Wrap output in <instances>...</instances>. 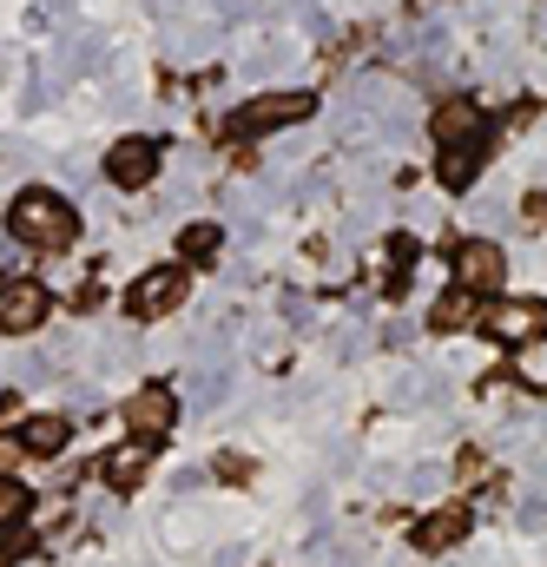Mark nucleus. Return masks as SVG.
<instances>
[{"label":"nucleus","instance_id":"9d476101","mask_svg":"<svg viewBox=\"0 0 547 567\" xmlns=\"http://www.w3.org/2000/svg\"><path fill=\"white\" fill-rule=\"evenodd\" d=\"M429 133H435V145H482V113L468 100H448V106H435Z\"/></svg>","mask_w":547,"mask_h":567},{"label":"nucleus","instance_id":"20e7f679","mask_svg":"<svg viewBox=\"0 0 547 567\" xmlns=\"http://www.w3.org/2000/svg\"><path fill=\"white\" fill-rule=\"evenodd\" d=\"M482 323H488L495 343H535V337L547 330V303L541 297H502Z\"/></svg>","mask_w":547,"mask_h":567},{"label":"nucleus","instance_id":"2eb2a0df","mask_svg":"<svg viewBox=\"0 0 547 567\" xmlns=\"http://www.w3.org/2000/svg\"><path fill=\"white\" fill-rule=\"evenodd\" d=\"M218 245H225V225H185V231H178V251H185L192 265L218 258Z\"/></svg>","mask_w":547,"mask_h":567},{"label":"nucleus","instance_id":"f3484780","mask_svg":"<svg viewBox=\"0 0 547 567\" xmlns=\"http://www.w3.org/2000/svg\"><path fill=\"white\" fill-rule=\"evenodd\" d=\"M522 383L547 390V330L535 337V343H522Z\"/></svg>","mask_w":547,"mask_h":567},{"label":"nucleus","instance_id":"6ab92c4d","mask_svg":"<svg viewBox=\"0 0 547 567\" xmlns=\"http://www.w3.org/2000/svg\"><path fill=\"white\" fill-rule=\"evenodd\" d=\"M251 7H258V0H218V13H225V20H245Z\"/></svg>","mask_w":547,"mask_h":567},{"label":"nucleus","instance_id":"6e6552de","mask_svg":"<svg viewBox=\"0 0 547 567\" xmlns=\"http://www.w3.org/2000/svg\"><path fill=\"white\" fill-rule=\"evenodd\" d=\"M106 178L120 185V192H145L152 178H158V145L152 140H120L106 152Z\"/></svg>","mask_w":547,"mask_h":567},{"label":"nucleus","instance_id":"dca6fc26","mask_svg":"<svg viewBox=\"0 0 547 567\" xmlns=\"http://www.w3.org/2000/svg\"><path fill=\"white\" fill-rule=\"evenodd\" d=\"M27 508H33V502H27V488L0 475V542H13V528L27 522Z\"/></svg>","mask_w":547,"mask_h":567},{"label":"nucleus","instance_id":"a211bd4d","mask_svg":"<svg viewBox=\"0 0 547 567\" xmlns=\"http://www.w3.org/2000/svg\"><path fill=\"white\" fill-rule=\"evenodd\" d=\"M20 455H27V442H20V435H0V475L20 468Z\"/></svg>","mask_w":547,"mask_h":567},{"label":"nucleus","instance_id":"ddd939ff","mask_svg":"<svg viewBox=\"0 0 547 567\" xmlns=\"http://www.w3.org/2000/svg\"><path fill=\"white\" fill-rule=\"evenodd\" d=\"M475 165H482V145H442V185L448 192H468Z\"/></svg>","mask_w":547,"mask_h":567},{"label":"nucleus","instance_id":"39448f33","mask_svg":"<svg viewBox=\"0 0 547 567\" xmlns=\"http://www.w3.org/2000/svg\"><path fill=\"white\" fill-rule=\"evenodd\" d=\"M47 284H27V278H13V284H0V330L7 337H33L40 323H47Z\"/></svg>","mask_w":547,"mask_h":567},{"label":"nucleus","instance_id":"1a4fd4ad","mask_svg":"<svg viewBox=\"0 0 547 567\" xmlns=\"http://www.w3.org/2000/svg\"><path fill=\"white\" fill-rule=\"evenodd\" d=\"M468 542V508H435L422 528H415V548L422 555H448V548H462Z\"/></svg>","mask_w":547,"mask_h":567},{"label":"nucleus","instance_id":"aec40b11","mask_svg":"<svg viewBox=\"0 0 547 567\" xmlns=\"http://www.w3.org/2000/svg\"><path fill=\"white\" fill-rule=\"evenodd\" d=\"M60 7H66V0H60Z\"/></svg>","mask_w":547,"mask_h":567},{"label":"nucleus","instance_id":"0eeeda50","mask_svg":"<svg viewBox=\"0 0 547 567\" xmlns=\"http://www.w3.org/2000/svg\"><path fill=\"white\" fill-rule=\"evenodd\" d=\"M178 303H185V271H178V265H152V271L133 284V317H145V323L165 317V310H178Z\"/></svg>","mask_w":547,"mask_h":567},{"label":"nucleus","instance_id":"f257e3e1","mask_svg":"<svg viewBox=\"0 0 547 567\" xmlns=\"http://www.w3.org/2000/svg\"><path fill=\"white\" fill-rule=\"evenodd\" d=\"M7 231H13L20 245H40V251H66V245L80 238V212H73L60 192H47V185H27V192L7 205Z\"/></svg>","mask_w":547,"mask_h":567},{"label":"nucleus","instance_id":"423d86ee","mask_svg":"<svg viewBox=\"0 0 547 567\" xmlns=\"http://www.w3.org/2000/svg\"><path fill=\"white\" fill-rule=\"evenodd\" d=\"M178 423V390L172 383H145V390H133V403H126V429L133 435H165V429Z\"/></svg>","mask_w":547,"mask_h":567},{"label":"nucleus","instance_id":"4468645a","mask_svg":"<svg viewBox=\"0 0 547 567\" xmlns=\"http://www.w3.org/2000/svg\"><path fill=\"white\" fill-rule=\"evenodd\" d=\"M468 323H475V290L455 284V297H442V303L429 310V330H468Z\"/></svg>","mask_w":547,"mask_h":567},{"label":"nucleus","instance_id":"f8f14e48","mask_svg":"<svg viewBox=\"0 0 547 567\" xmlns=\"http://www.w3.org/2000/svg\"><path fill=\"white\" fill-rule=\"evenodd\" d=\"M66 435H73V429H66V416H33V423L20 429L27 455H40V462H47V455H60V449H66Z\"/></svg>","mask_w":547,"mask_h":567},{"label":"nucleus","instance_id":"f03ea898","mask_svg":"<svg viewBox=\"0 0 547 567\" xmlns=\"http://www.w3.org/2000/svg\"><path fill=\"white\" fill-rule=\"evenodd\" d=\"M310 113H317V100H310V93H258V100H245V106H238V120H231V126L258 140V133H277V126H303Z\"/></svg>","mask_w":547,"mask_h":567},{"label":"nucleus","instance_id":"7ed1b4c3","mask_svg":"<svg viewBox=\"0 0 547 567\" xmlns=\"http://www.w3.org/2000/svg\"><path fill=\"white\" fill-rule=\"evenodd\" d=\"M508 278V265H502V245H488V238H462L455 245V284L462 290H475V297H495Z\"/></svg>","mask_w":547,"mask_h":567},{"label":"nucleus","instance_id":"9b49d317","mask_svg":"<svg viewBox=\"0 0 547 567\" xmlns=\"http://www.w3.org/2000/svg\"><path fill=\"white\" fill-rule=\"evenodd\" d=\"M145 468H152V435H133V442H120V449L106 455V482H113V488H133Z\"/></svg>","mask_w":547,"mask_h":567}]
</instances>
